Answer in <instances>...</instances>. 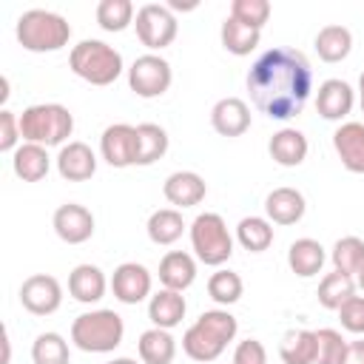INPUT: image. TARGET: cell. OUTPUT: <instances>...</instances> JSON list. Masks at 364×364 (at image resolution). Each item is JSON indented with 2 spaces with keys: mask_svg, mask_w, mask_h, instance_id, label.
Listing matches in <instances>:
<instances>
[{
  "mask_svg": "<svg viewBox=\"0 0 364 364\" xmlns=\"http://www.w3.org/2000/svg\"><path fill=\"white\" fill-rule=\"evenodd\" d=\"M60 299H63V290H60V282L48 273H34L28 276L23 284H20V301L28 313L34 316H48L60 307Z\"/></svg>",
  "mask_w": 364,
  "mask_h": 364,
  "instance_id": "cell-10",
  "label": "cell"
},
{
  "mask_svg": "<svg viewBox=\"0 0 364 364\" xmlns=\"http://www.w3.org/2000/svg\"><path fill=\"white\" fill-rule=\"evenodd\" d=\"M54 230L63 242L68 245H82L85 239H91L94 233V216L88 208L77 205V202H65L54 210Z\"/></svg>",
  "mask_w": 364,
  "mask_h": 364,
  "instance_id": "cell-12",
  "label": "cell"
},
{
  "mask_svg": "<svg viewBox=\"0 0 364 364\" xmlns=\"http://www.w3.org/2000/svg\"><path fill=\"white\" fill-rule=\"evenodd\" d=\"M191 242H193L196 256L205 264H222L233 253L230 233L219 213H199L191 225Z\"/></svg>",
  "mask_w": 364,
  "mask_h": 364,
  "instance_id": "cell-7",
  "label": "cell"
},
{
  "mask_svg": "<svg viewBox=\"0 0 364 364\" xmlns=\"http://www.w3.org/2000/svg\"><path fill=\"white\" fill-rule=\"evenodd\" d=\"M353 48V34L341 23H330L316 34V51L324 63H341Z\"/></svg>",
  "mask_w": 364,
  "mask_h": 364,
  "instance_id": "cell-24",
  "label": "cell"
},
{
  "mask_svg": "<svg viewBox=\"0 0 364 364\" xmlns=\"http://www.w3.org/2000/svg\"><path fill=\"white\" fill-rule=\"evenodd\" d=\"M333 264L338 273L358 276L364 267V239L358 236H344L333 245Z\"/></svg>",
  "mask_w": 364,
  "mask_h": 364,
  "instance_id": "cell-34",
  "label": "cell"
},
{
  "mask_svg": "<svg viewBox=\"0 0 364 364\" xmlns=\"http://www.w3.org/2000/svg\"><path fill=\"white\" fill-rule=\"evenodd\" d=\"M205 191H208L205 188V179L199 173H193V171H176L162 185L165 199L171 205H176V208H193V205H199L205 199Z\"/></svg>",
  "mask_w": 364,
  "mask_h": 364,
  "instance_id": "cell-17",
  "label": "cell"
},
{
  "mask_svg": "<svg viewBox=\"0 0 364 364\" xmlns=\"http://www.w3.org/2000/svg\"><path fill=\"white\" fill-rule=\"evenodd\" d=\"M350 296H355V282H353V276H347V273L333 270V273H327V276L321 279V284H318V301H321V307H327V310H338Z\"/></svg>",
  "mask_w": 364,
  "mask_h": 364,
  "instance_id": "cell-32",
  "label": "cell"
},
{
  "mask_svg": "<svg viewBox=\"0 0 364 364\" xmlns=\"http://www.w3.org/2000/svg\"><path fill=\"white\" fill-rule=\"evenodd\" d=\"M284 364H313L316 358V336L313 330H287L279 347Z\"/></svg>",
  "mask_w": 364,
  "mask_h": 364,
  "instance_id": "cell-29",
  "label": "cell"
},
{
  "mask_svg": "<svg viewBox=\"0 0 364 364\" xmlns=\"http://www.w3.org/2000/svg\"><path fill=\"white\" fill-rule=\"evenodd\" d=\"M165 151H168L165 128H159L154 122L136 125V165H151V162L162 159Z\"/></svg>",
  "mask_w": 364,
  "mask_h": 364,
  "instance_id": "cell-28",
  "label": "cell"
},
{
  "mask_svg": "<svg viewBox=\"0 0 364 364\" xmlns=\"http://www.w3.org/2000/svg\"><path fill=\"white\" fill-rule=\"evenodd\" d=\"M358 91H361V111H364V71H361V80H358Z\"/></svg>",
  "mask_w": 364,
  "mask_h": 364,
  "instance_id": "cell-47",
  "label": "cell"
},
{
  "mask_svg": "<svg viewBox=\"0 0 364 364\" xmlns=\"http://www.w3.org/2000/svg\"><path fill=\"white\" fill-rule=\"evenodd\" d=\"M134 26H136V37L151 51H159V48L171 46L173 37H176V20H173L171 9L159 6V3H145L136 11V23Z\"/></svg>",
  "mask_w": 364,
  "mask_h": 364,
  "instance_id": "cell-9",
  "label": "cell"
},
{
  "mask_svg": "<svg viewBox=\"0 0 364 364\" xmlns=\"http://www.w3.org/2000/svg\"><path fill=\"white\" fill-rule=\"evenodd\" d=\"M267 151H270V156H273L279 165L296 168V165H301L304 156H307V136H304L301 131H296V128H282V131H276V134L270 136Z\"/></svg>",
  "mask_w": 364,
  "mask_h": 364,
  "instance_id": "cell-19",
  "label": "cell"
},
{
  "mask_svg": "<svg viewBox=\"0 0 364 364\" xmlns=\"http://www.w3.org/2000/svg\"><path fill=\"white\" fill-rule=\"evenodd\" d=\"M287 264L296 276H316L324 264V247L316 239H296L287 250Z\"/></svg>",
  "mask_w": 364,
  "mask_h": 364,
  "instance_id": "cell-25",
  "label": "cell"
},
{
  "mask_svg": "<svg viewBox=\"0 0 364 364\" xmlns=\"http://www.w3.org/2000/svg\"><path fill=\"white\" fill-rule=\"evenodd\" d=\"M20 136V119L11 111H0V151H11Z\"/></svg>",
  "mask_w": 364,
  "mask_h": 364,
  "instance_id": "cell-42",
  "label": "cell"
},
{
  "mask_svg": "<svg viewBox=\"0 0 364 364\" xmlns=\"http://www.w3.org/2000/svg\"><path fill=\"white\" fill-rule=\"evenodd\" d=\"M230 17L250 28H262L270 17V3L267 0H233Z\"/></svg>",
  "mask_w": 364,
  "mask_h": 364,
  "instance_id": "cell-39",
  "label": "cell"
},
{
  "mask_svg": "<svg viewBox=\"0 0 364 364\" xmlns=\"http://www.w3.org/2000/svg\"><path fill=\"white\" fill-rule=\"evenodd\" d=\"M108 364H136L134 358H114V361H108Z\"/></svg>",
  "mask_w": 364,
  "mask_h": 364,
  "instance_id": "cell-48",
  "label": "cell"
},
{
  "mask_svg": "<svg viewBox=\"0 0 364 364\" xmlns=\"http://www.w3.org/2000/svg\"><path fill=\"white\" fill-rule=\"evenodd\" d=\"M233 364H267V353L264 344L259 338H245L239 341L236 353H233Z\"/></svg>",
  "mask_w": 364,
  "mask_h": 364,
  "instance_id": "cell-41",
  "label": "cell"
},
{
  "mask_svg": "<svg viewBox=\"0 0 364 364\" xmlns=\"http://www.w3.org/2000/svg\"><path fill=\"white\" fill-rule=\"evenodd\" d=\"M57 171L68 182H85L97 171V156L85 142H68L57 156Z\"/></svg>",
  "mask_w": 364,
  "mask_h": 364,
  "instance_id": "cell-15",
  "label": "cell"
},
{
  "mask_svg": "<svg viewBox=\"0 0 364 364\" xmlns=\"http://www.w3.org/2000/svg\"><path fill=\"white\" fill-rule=\"evenodd\" d=\"M11 358V344H9V330L0 327V364H9Z\"/></svg>",
  "mask_w": 364,
  "mask_h": 364,
  "instance_id": "cell-44",
  "label": "cell"
},
{
  "mask_svg": "<svg viewBox=\"0 0 364 364\" xmlns=\"http://www.w3.org/2000/svg\"><path fill=\"white\" fill-rule=\"evenodd\" d=\"M344 364H364V341H350L347 344Z\"/></svg>",
  "mask_w": 364,
  "mask_h": 364,
  "instance_id": "cell-43",
  "label": "cell"
},
{
  "mask_svg": "<svg viewBox=\"0 0 364 364\" xmlns=\"http://www.w3.org/2000/svg\"><path fill=\"white\" fill-rule=\"evenodd\" d=\"M236 336V318L228 310H205L193 327H188L182 347L193 361H213Z\"/></svg>",
  "mask_w": 364,
  "mask_h": 364,
  "instance_id": "cell-2",
  "label": "cell"
},
{
  "mask_svg": "<svg viewBox=\"0 0 364 364\" xmlns=\"http://www.w3.org/2000/svg\"><path fill=\"white\" fill-rule=\"evenodd\" d=\"M236 236H239V245H242L245 250L262 253V250H267L270 242H273V228H270V222L262 219V216H245V219L239 222V228H236Z\"/></svg>",
  "mask_w": 364,
  "mask_h": 364,
  "instance_id": "cell-33",
  "label": "cell"
},
{
  "mask_svg": "<svg viewBox=\"0 0 364 364\" xmlns=\"http://www.w3.org/2000/svg\"><path fill=\"white\" fill-rule=\"evenodd\" d=\"M264 210L276 225H296L304 216V196L296 188H276L267 193Z\"/></svg>",
  "mask_w": 364,
  "mask_h": 364,
  "instance_id": "cell-20",
  "label": "cell"
},
{
  "mask_svg": "<svg viewBox=\"0 0 364 364\" xmlns=\"http://www.w3.org/2000/svg\"><path fill=\"white\" fill-rule=\"evenodd\" d=\"M193 276H196V264H193V259L188 253L171 250V253L162 256V262H159V282L168 290H179L182 293L193 282Z\"/></svg>",
  "mask_w": 364,
  "mask_h": 364,
  "instance_id": "cell-22",
  "label": "cell"
},
{
  "mask_svg": "<svg viewBox=\"0 0 364 364\" xmlns=\"http://www.w3.org/2000/svg\"><path fill=\"white\" fill-rule=\"evenodd\" d=\"M68 65L77 77L91 85H108L122 74V57L102 40H82L71 48Z\"/></svg>",
  "mask_w": 364,
  "mask_h": 364,
  "instance_id": "cell-4",
  "label": "cell"
},
{
  "mask_svg": "<svg viewBox=\"0 0 364 364\" xmlns=\"http://www.w3.org/2000/svg\"><path fill=\"white\" fill-rule=\"evenodd\" d=\"M71 26L65 17L46 11V9H31L23 11L17 20V40L28 51H57L68 43Z\"/></svg>",
  "mask_w": 364,
  "mask_h": 364,
  "instance_id": "cell-5",
  "label": "cell"
},
{
  "mask_svg": "<svg viewBox=\"0 0 364 364\" xmlns=\"http://www.w3.org/2000/svg\"><path fill=\"white\" fill-rule=\"evenodd\" d=\"M242 279L239 273L233 270H216L210 279H208V293L216 304H233L242 299Z\"/></svg>",
  "mask_w": 364,
  "mask_h": 364,
  "instance_id": "cell-37",
  "label": "cell"
},
{
  "mask_svg": "<svg viewBox=\"0 0 364 364\" xmlns=\"http://www.w3.org/2000/svg\"><path fill=\"white\" fill-rule=\"evenodd\" d=\"M333 148L347 171L364 173V125L361 122H344L333 134Z\"/></svg>",
  "mask_w": 364,
  "mask_h": 364,
  "instance_id": "cell-16",
  "label": "cell"
},
{
  "mask_svg": "<svg viewBox=\"0 0 364 364\" xmlns=\"http://www.w3.org/2000/svg\"><path fill=\"white\" fill-rule=\"evenodd\" d=\"M122 318L114 310L82 313L71 324V341L85 353H108L122 341Z\"/></svg>",
  "mask_w": 364,
  "mask_h": 364,
  "instance_id": "cell-6",
  "label": "cell"
},
{
  "mask_svg": "<svg viewBox=\"0 0 364 364\" xmlns=\"http://www.w3.org/2000/svg\"><path fill=\"white\" fill-rule=\"evenodd\" d=\"M210 122H213L216 134H222V136H242L250 128V108L239 97H225L213 105Z\"/></svg>",
  "mask_w": 364,
  "mask_h": 364,
  "instance_id": "cell-14",
  "label": "cell"
},
{
  "mask_svg": "<svg viewBox=\"0 0 364 364\" xmlns=\"http://www.w3.org/2000/svg\"><path fill=\"white\" fill-rule=\"evenodd\" d=\"M128 85L136 97H159L168 91L171 85V65L168 60H162L159 54H142L134 60V65L128 68Z\"/></svg>",
  "mask_w": 364,
  "mask_h": 364,
  "instance_id": "cell-8",
  "label": "cell"
},
{
  "mask_svg": "<svg viewBox=\"0 0 364 364\" xmlns=\"http://www.w3.org/2000/svg\"><path fill=\"white\" fill-rule=\"evenodd\" d=\"M134 17L131 0H102L97 6V23L105 31H122Z\"/></svg>",
  "mask_w": 364,
  "mask_h": 364,
  "instance_id": "cell-38",
  "label": "cell"
},
{
  "mask_svg": "<svg viewBox=\"0 0 364 364\" xmlns=\"http://www.w3.org/2000/svg\"><path fill=\"white\" fill-rule=\"evenodd\" d=\"M68 293L82 301V304H91V301H100L102 293H105V276L97 264H77L68 276Z\"/></svg>",
  "mask_w": 364,
  "mask_h": 364,
  "instance_id": "cell-21",
  "label": "cell"
},
{
  "mask_svg": "<svg viewBox=\"0 0 364 364\" xmlns=\"http://www.w3.org/2000/svg\"><path fill=\"white\" fill-rule=\"evenodd\" d=\"M219 37H222V46H225L230 54H236V57H245V54H250V51L259 46V28H250V26L233 20V17H228V20L222 23Z\"/></svg>",
  "mask_w": 364,
  "mask_h": 364,
  "instance_id": "cell-31",
  "label": "cell"
},
{
  "mask_svg": "<svg viewBox=\"0 0 364 364\" xmlns=\"http://www.w3.org/2000/svg\"><path fill=\"white\" fill-rule=\"evenodd\" d=\"M358 287L364 290V267H361V273H358Z\"/></svg>",
  "mask_w": 364,
  "mask_h": 364,
  "instance_id": "cell-49",
  "label": "cell"
},
{
  "mask_svg": "<svg viewBox=\"0 0 364 364\" xmlns=\"http://www.w3.org/2000/svg\"><path fill=\"white\" fill-rule=\"evenodd\" d=\"M14 173L23 182H40L48 173V154L43 145L26 142L14 151Z\"/></svg>",
  "mask_w": 364,
  "mask_h": 364,
  "instance_id": "cell-26",
  "label": "cell"
},
{
  "mask_svg": "<svg viewBox=\"0 0 364 364\" xmlns=\"http://www.w3.org/2000/svg\"><path fill=\"white\" fill-rule=\"evenodd\" d=\"M316 336V358L313 364H344V353H347V341L341 338L338 330H313Z\"/></svg>",
  "mask_w": 364,
  "mask_h": 364,
  "instance_id": "cell-35",
  "label": "cell"
},
{
  "mask_svg": "<svg viewBox=\"0 0 364 364\" xmlns=\"http://www.w3.org/2000/svg\"><path fill=\"white\" fill-rule=\"evenodd\" d=\"M148 318L168 330V327H176L182 318H185V299L179 290H159L156 296H151V304H148Z\"/></svg>",
  "mask_w": 364,
  "mask_h": 364,
  "instance_id": "cell-23",
  "label": "cell"
},
{
  "mask_svg": "<svg viewBox=\"0 0 364 364\" xmlns=\"http://www.w3.org/2000/svg\"><path fill=\"white\" fill-rule=\"evenodd\" d=\"M171 9H176V11H188V9H196V0H171Z\"/></svg>",
  "mask_w": 364,
  "mask_h": 364,
  "instance_id": "cell-45",
  "label": "cell"
},
{
  "mask_svg": "<svg viewBox=\"0 0 364 364\" xmlns=\"http://www.w3.org/2000/svg\"><path fill=\"white\" fill-rule=\"evenodd\" d=\"M34 364H68V344L60 333H43L31 344Z\"/></svg>",
  "mask_w": 364,
  "mask_h": 364,
  "instance_id": "cell-36",
  "label": "cell"
},
{
  "mask_svg": "<svg viewBox=\"0 0 364 364\" xmlns=\"http://www.w3.org/2000/svg\"><path fill=\"white\" fill-rule=\"evenodd\" d=\"M6 100H9V80L0 77V102H6Z\"/></svg>",
  "mask_w": 364,
  "mask_h": 364,
  "instance_id": "cell-46",
  "label": "cell"
},
{
  "mask_svg": "<svg viewBox=\"0 0 364 364\" xmlns=\"http://www.w3.org/2000/svg\"><path fill=\"white\" fill-rule=\"evenodd\" d=\"M176 355V344L168 330L154 327L139 336V358L145 364H171Z\"/></svg>",
  "mask_w": 364,
  "mask_h": 364,
  "instance_id": "cell-27",
  "label": "cell"
},
{
  "mask_svg": "<svg viewBox=\"0 0 364 364\" xmlns=\"http://www.w3.org/2000/svg\"><path fill=\"white\" fill-rule=\"evenodd\" d=\"M111 290L122 304H136L151 293V273L136 262H122L114 270Z\"/></svg>",
  "mask_w": 364,
  "mask_h": 364,
  "instance_id": "cell-13",
  "label": "cell"
},
{
  "mask_svg": "<svg viewBox=\"0 0 364 364\" xmlns=\"http://www.w3.org/2000/svg\"><path fill=\"white\" fill-rule=\"evenodd\" d=\"M338 318L341 327L350 333H364V296H350L341 307H338Z\"/></svg>",
  "mask_w": 364,
  "mask_h": 364,
  "instance_id": "cell-40",
  "label": "cell"
},
{
  "mask_svg": "<svg viewBox=\"0 0 364 364\" xmlns=\"http://www.w3.org/2000/svg\"><path fill=\"white\" fill-rule=\"evenodd\" d=\"M182 230H185L182 213L173 208H159L148 219V236L154 245H173L182 236Z\"/></svg>",
  "mask_w": 364,
  "mask_h": 364,
  "instance_id": "cell-30",
  "label": "cell"
},
{
  "mask_svg": "<svg viewBox=\"0 0 364 364\" xmlns=\"http://www.w3.org/2000/svg\"><path fill=\"white\" fill-rule=\"evenodd\" d=\"M313 88V68L296 48H270L247 71L253 105L270 119H293L301 114Z\"/></svg>",
  "mask_w": 364,
  "mask_h": 364,
  "instance_id": "cell-1",
  "label": "cell"
},
{
  "mask_svg": "<svg viewBox=\"0 0 364 364\" xmlns=\"http://www.w3.org/2000/svg\"><path fill=\"white\" fill-rule=\"evenodd\" d=\"M353 108V88L344 80H324L316 94V111L324 119H341Z\"/></svg>",
  "mask_w": 364,
  "mask_h": 364,
  "instance_id": "cell-18",
  "label": "cell"
},
{
  "mask_svg": "<svg viewBox=\"0 0 364 364\" xmlns=\"http://www.w3.org/2000/svg\"><path fill=\"white\" fill-rule=\"evenodd\" d=\"M74 131V117L60 102L28 105L20 114V136L34 145H60Z\"/></svg>",
  "mask_w": 364,
  "mask_h": 364,
  "instance_id": "cell-3",
  "label": "cell"
},
{
  "mask_svg": "<svg viewBox=\"0 0 364 364\" xmlns=\"http://www.w3.org/2000/svg\"><path fill=\"white\" fill-rule=\"evenodd\" d=\"M100 151H102V159H105L111 168L136 165V128H134V125H125V122L108 125V128L102 131Z\"/></svg>",
  "mask_w": 364,
  "mask_h": 364,
  "instance_id": "cell-11",
  "label": "cell"
}]
</instances>
